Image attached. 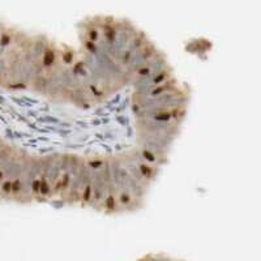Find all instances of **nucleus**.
Returning a JSON list of instances; mask_svg holds the SVG:
<instances>
[{
  "mask_svg": "<svg viewBox=\"0 0 261 261\" xmlns=\"http://www.w3.org/2000/svg\"><path fill=\"white\" fill-rule=\"evenodd\" d=\"M172 77H175L174 69L169 63L166 54L160 50L149 60L148 64L135 76L130 88L134 89L135 93L150 92L151 89H154L158 85L166 83Z\"/></svg>",
  "mask_w": 261,
  "mask_h": 261,
  "instance_id": "nucleus-1",
  "label": "nucleus"
}]
</instances>
